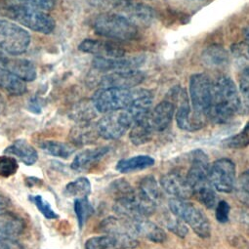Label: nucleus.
I'll return each instance as SVG.
<instances>
[{
    "label": "nucleus",
    "instance_id": "1",
    "mask_svg": "<svg viewBox=\"0 0 249 249\" xmlns=\"http://www.w3.org/2000/svg\"><path fill=\"white\" fill-rule=\"evenodd\" d=\"M240 108V96L234 82L227 75L219 76L213 83V99L208 119L216 123H225Z\"/></svg>",
    "mask_w": 249,
    "mask_h": 249
},
{
    "label": "nucleus",
    "instance_id": "2",
    "mask_svg": "<svg viewBox=\"0 0 249 249\" xmlns=\"http://www.w3.org/2000/svg\"><path fill=\"white\" fill-rule=\"evenodd\" d=\"M0 13L36 33L48 35L55 29L54 19L44 11L17 5L0 6Z\"/></svg>",
    "mask_w": 249,
    "mask_h": 249
},
{
    "label": "nucleus",
    "instance_id": "3",
    "mask_svg": "<svg viewBox=\"0 0 249 249\" xmlns=\"http://www.w3.org/2000/svg\"><path fill=\"white\" fill-rule=\"evenodd\" d=\"M97 35L115 40H133L138 36V29L119 14H104L94 23Z\"/></svg>",
    "mask_w": 249,
    "mask_h": 249
},
{
    "label": "nucleus",
    "instance_id": "4",
    "mask_svg": "<svg viewBox=\"0 0 249 249\" xmlns=\"http://www.w3.org/2000/svg\"><path fill=\"white\" fill-rule=\"evenodd\" d=\"M170 211L182 219L185 224L192 228L196 234L201 238H207L211 234V224L207 216L195 204L181 198L169 200Z\"/></svg>",
    "mask_w": 249,
    "mask_h": 249
},
{
    "label": "nucleus",
    "instance_id": "5",
    "mask_svg": "<svg viewBox=\"0 0 249 249\" xmlns=\"http://www.w3.org/2000/svg\"><path fill=\"white\" fill-rule=\"evenodd\" d=\"M31 44L30 34L15 23L0 21V50L10 54L25 53Z\"/></svg>",
    "mask_w": 249,
    "mask_h": 249
},
{
    "label": "nucleus",
    "instance_id": "6",
    "mask_svg": "<svg viewBox=\"0 0 249 249\" xmlns=\"http://www.w3.org/2000/svg\"><path fill=\"white\" fill-rule=\"evenodd\" d=\"M213 99V83L203 73H196L190 79V102L193 109L208 119Z\"/></svg>",
    "mask_w": 249,
    "mask_h": 249
},
{
    "label": "nucleus",
    "instance_id": "7",
    "mask_svg": "<svg viewBox=\"0 0 249 249\" xmlns=\"http://www.w3.org/2000/svg\"><path fill=\"white\" fill-rule=\"evenodd\" d=\"M131 100V89L119 88H100L95 92L92 98V102L98 112L103 113L125 109Z\"/></svg>",
    "mask_w": 249,
    "mask_h": 249
},
{
    "label": "nucleus",
    "instance_id": "8",
    "mask_svg": "<svg viewBox=\"0 0 249 249\" xmlns=\"http://www.w3.org/2000/svg\"><path fill=\"white\" fill-rule=\"evenodd\" d=\"M99 136L106 140H117L132 126V120L125 109L106 113L96 124Z\"/></svg>",
    "mask_w": 249,
    "mask_h": 249
},
{
    "label": "nucleus",
    "instance_id": "9",
    "mask_svg": "<svg viewBox=\"0 0 249 249\" xmlns=\"http://www.w3.org/2000/svg\"><path fill=\"white\" fill-rule=\"evenodd\" d=\"M208 178L214 190L224 194L231 193L236 181L234 162L229 159L216 160L209 169Z\"/></svg>",
    "mask_w": 249,
    "mask_h": 249
},
{
    "label": "nucleus",
    "instance_id": "10",
    "mask_svg": "<svg viewBox=\"0 0 249 249\" xmlns=\"http://www.w3.org/2000/svg\"><path fill=\"white\" fill-rule=\"evenodd\" d=\"M178 126L185 131L194 132L205 126L207 118L195 111L186 92H180V104L176 112Z\"/></svg>",
    "mask_w": 249,
    "mask_h": 249
},
{
    "label": "nucleus",
    "instance_id": "11",
    "mask_svg": "<svg viewBox=\"0 0 249 249\" xmlns=\"http://www.w3.org/2000/svg\"><path fill=\"white\" fill-rule=\"evenodd\" d=\"M145 80V74L134 69L112 71L102 77L101 88H119L131 89L140 85Z\"/></svg>",
    "mask_w": 249,
    "mask_h": 249
},
{
    "label": "nucleus",
    "instance_id": "12",
    "mask_svg": "<svg viewBox=\"0 0 249 249\" xmlns=\"http://www.w3.org/2000/svg\"><path fill=\"white\" fill-rule=\"evenodd\" d=\"M209 169L210 167L206 154L201 150L194 151L191 157V167L186 176L192 191L210 183L208 178Z\"/></svg>",
    "mask_w": 249,
    "mask_h": 249
},
{
    "label": "nucleus",
    "instance_id": "13",
    "mask_svg": "<svg viewBox=\"0 0 249 249\" xmlns=\"http://www.w3.org/2000/svg\"><path fill=\"white\" fill-rule=\"evenodd\" d=\"M135 237L123 234H104L86 240L85 249H133L137 247Z\"/></svg>",
    "mask_w": 249,
    "mask_h": 249
},
{
    "label": "nucleus",
    "instance_id": "14",
    "mask_svg": "<svg viewBox=\"0 0 249 249\" xmlns=\"http://www.w3.org/2000/svg\"><path fill=\"white\" fill-rule=\"evenodd\" d=\"M78 49L98 58H122L125 56V50L119 44L105 40L88 38L79 44Z\"/></svg>",
    "mask_w": 249,
    "mask_h": 249
},
{
    "label": "nucleus",
    "instance_id": "15",
    "mask_svg": "<svg viewBox=\"0 0 249 249\" xmlns=\"http://www.w3.org/2000/svg\"><path fill=\"white\" fill-rule=\"evenodd\" d=\"M154 101V95L147 89L132 90V100L129 106L125 108L132 124L140 119L149 116Z\"/></svg>",
    "mask_w": 249,
    "mask_h": 249
},
{
    "label": "nucleus",
    "instance_id": "16",
    "mask_svg": "<svg viewBox=\"0 0 249 249\" xmlns=\"http://www.w3.org/2000/svg\"><path fill=\"white\" fill-rule=\"evenodd\" d=\"M161 188L176 198L188 199L193 196V191L186 179L180 172L171 171L160 178Z\"/></svg>",
    "mask_w": 249,
    "mask_h": 249
},
{
    "label": "nucleus",
    "instance_id": "17",
    "mask_svg": "<svg viewBox=\"0 0 249 249\" xmlns=\"http://www.w3.org/2000/svg\"><path fill=\"white\" fill-rule=\"evenodd\" d=\"M175 113V106L171 101L160 103L149 114V120L155 132L166 130L171 124Z\"/></svg>",
    "mask_w": 249,
    "mask_h": 249
},
{
    "label": "nucleus",
    "instance_id": "18",
    "mask_svg": "<svg viewBox=\"0 0 249 249\" xmlns=\"http://www.w3.org/2000/svg\"><path fill=\"white\" fill-rule=\"evenodd\" d=\"M121 16L126 18L133 25L146 26L149 25L155 18L154 10L141 3H124L119 6ZM137 27V26H136Z\"/></svg>",
    "mask_w": 249,
    "mask_h": 249
},
{
    "label": "nucleus",
    "instance_id": "19",
    "mask_svg": "<svg viewBox=\"0 0 249 249\" xmlns=\"http://www.w3.org/2000/svg\"><path fill=\"white\" fill-rule=\"evenodd\" d=\"M143 63L142 58H98L93 61L95 69L101 71H118L125 70H134Z\"/></svg>",
    "mask_w": 249,
    "mask_h": 249
},
{
    "label": "nucleus",
    "instance_id": "20",
    "mask_svg": "<svg viewBox=\"0 0 249 249\" xmlns=\"http://www.w3.org/2000/svg\"><path fill=\"white\" fill-rule=\"evenodd\" d=\"M99 231L106 234H123L136 236L134 221L123 217H107L99 225Z\"/></svg>",
    "mask_w": 249,
    "mask_h": 249
},
{
    "label": "nucleus",
    "instance_id": "21",
    "mask_svg": "<svg viewBox=\"0 0 249 249\" xmlns=\"http://www.w3.org/2000/svg\"><path fill=\"white\" fill-rule=\"evenodd\" d=\"M23 81H34L36 78V69L33 62L27 59L8 57L2 67Z\"/></svg>",
    "mask_w": 249,
    "mask_h": 249
},
{
    "label": "nucleus",
    "instance_id": "22",
    "mask_svg": "<svg viewBox=\"0 0 249 249\" xmlns=\"http://www.w3.org/2000/svg\"><path fill=\"white\" fill-rule=\"evenodd\" d=\"M108 152V147H101L82 151L74 158L71 167L75 171H87L91 169L97 162H99Z\"/></svg>",
    "mask_w": 249,
    "mask_h": 249
},
{
    "label": "nucleus",
    "instance_id": "23",
    "mask_svg": "<svg viewBox=\"0 0 249 249\" xmlns=\"http://www.w3.org/2000/svg\"><path fill=\"white\" fill-rule=\"evenodd\" d=\"M4 153L9 156H13L28 166L34 165L38 160V154L36 150L24 139L16 140L11 146H9Z\"/></svg>",
    "mask_w": 249,
    "mask_h": 249
},
{
    "label": "nucleus",
    "instance_id": "24",
    "mask_svg": "<svg viewBox=\"0 0 249 249\" xmlns=\"http://www.w3.org/2000/svg\"><path fill=\"white\" fill-rule=\"evenodd\" d=\"M136 235L145 237L152 242L162 243L167 239L166 232L162 228L147 218L134 221Z\"/></svg>",
    "mask_w": 249,
    "mask_h": 249
},
{
    "label": "nucleus",
    "instance_id": "25",
    "mask_svg": "<svg viewBox=\"0 0 249 249\" xmlns=\"http://www.w3.org/2000/svg\"><path fill=\"white\" fill-rule=\"evenodd\" d=\"M26 224L22 218L10 212H0V237L13 238L23 232Z\"/></svg>",
    "mask_w": 249,
    "mask_h": 249
},
{
    "label": "nucleus",
    "instance_id": "26",
    "mask_svg": "<svg viewBox=\"0 0 249 249\" xmlns=\"http://www.w3.org/2000/svg\"><path fill=\"white\" fill-rule=\"evenodd\" d=\"M136 192L143 200L155 205L156 207L162 199L161 189L153 176H147L143 178L140 181L138 190Z\"/></svg>",
    "mask_w": 249,
    "mask_h": 249
},
{
    "label": "nucleus",
    "instance_id": "27",
    "mask_svg": "<svg viewBox=\"0 0 249 249\" xmlns=\"http://www.w3.org/2000/svg\"><path fill=\"white\" fill-rule=\"evenodd\" d=\"M98 137L100 136L96 124H92L91 122L78 123V125L73 127L71 131V138L72 142L78 146L93 144L96 142Z\"/></svg>",
    "mask_w": 249,
    "mask_h": 249
},
{
    "label": "nucleus",
    "instance_id": "28",
    "mask_svg": "<svg viewBox=\"0 0 249 249\" xmlns=\"http://www.w3.org/2000/svg\"><path fill=\"white\" fill-rule=\"evenodd\" d=\"M154 129L151 125L149 116L135 121L129 133V138L135 146H141L150 142L154 135Z\"/></svg>",
    "mask_w": 249,
    "mask_h": 249
},
{
    "label": "nucleus",
    "instance_id": "29",
    "mask_svg": "<svg viewBox=\"0 0 249 249\" xmlns=\"http://www.w3.org/2000/svg\"><path fill=\"white\" fill-rule=\"evenodd\" d=\"M154 165L155 160L152 157L141 155L119 160L116 164V170L120 173H132L150 168Z\"/></svg>",
    "mask_w": 249,
    "mask_h": 249
},
{
    "label": "nucleus",
    "instance_id": "30",
    "mask_svg": "<svg viewBox=\"0 0 249 249\" xmlns=\"http://www.w3.org/2000/svg\"><path fill=\"white\" fill-rule=\"evenodd\" d=\"M0 89L15 96H21L27 92L25 81L3 68H0Z\"/></svg>",
    "mask_w": 249,
    "mask_h": 249
},
{
    "label": "nucleus",
    "instance_id": "31",
    "mask_svg": "<svg viewBox=\"0 0 249 249\" xmlns=\"http://www.w3.org/2000/svg\"><path fill=\"white\" fill-rule=\"evenodd\" d=\"M202 62L208 68L219 69L224 68L229 64V53L219 45L209 46L202 53Z\"/></svg>",
    "mask_w": 249,
    "mask_h": 249
},
{
    "label": "nucleus",
    "instance_id": "32",
    "mask_svg": "<svg viewBox=\"0 0 249 249\" xmlns=\"http://www.w3.org/2000/svg\"><path fill=\"white\" fill-rule=\"evenodd\" d=\"M40 147L46 154L66 160L69 159L75 152V149L71 145L54 140L44 141L41 143Z\"/></svg>",
    "mask_w": 249,
    "mask_h": 249
},
{
    "label": "nucleus",
    "instance_id": "33",
    "mask_svg": "<svg viewBox=\"0 0 249 249\" xmlns=\"http://www.w3.org/2000/svg\"><path fill=\"white\" fill-rule=\"evenodd\" d=\"M91 193V183L87 178L80 177L69 183L65 190L64 195L69 197H87Z\"/></svg>",
    "mask_w": 249,
    "mask_h": 249
},
{
    "label": "nucleus",
    "instance_id": "34",
    "mask_svg": "<svg viewBox=\"0 0 249 249\" xmlns=\"http://www.w3.org/2000/svg\"><path fill=\"white\" fill-rule=\"evenodd\" d=\"M96 109L92 100L91 101H81L71 110V116L78 123L90 122L97 114Z\"/></svg>",
    "mask_w": 249,
    "mask_h": 249
},
{
    "label": "nucleus",
    "instance_id": "35",
    "mask_svg": "<svg viewBox=\"0 0 249 249\" xmlns=\"http://www.w3.org/2000/svg\"><path fill=\"white\" fill-rule=\"evenodd\" d=\"M193 196L206 208L213 209L217 204V196L210 183L202 185L193 191Z\"/></svg>",
    "mask_w": 249,
    "mask_h": 249
},
{
    "label": "nucleus",
    "instance_id": "36",
    "mask_svg": "<svg viewBox=\"0 0 249 249\" xmlns=\"http://www.w3.org/2000/svg\"><path fill=\"white\" fill-rule=\"evenodd\" d=\"M161 220L163 225L174 234L180 237H185L188 234L189 230L185 222L176 215H174L171 211L169 213H165L162 216Z\"/></svg>",
    "mask_w": 249,
    "mask_h": 249
},
{
    "label": "nucleus",
    "instance_id": "37",
    "mask_svg": "<svg viewBox=\"0 0 249 249\" xmlns=\"http://www.w3.org/2000/svg\"><path fill=\"white\" fill-rule=\"evenodd\" d=\"M233 191L236 198L249 208V169L242 172L236 179Z\"/></svg>",
    "mask_w": 249,
    "mask_h": 249
},
{
    "label": "nucleus",
    "instance_id": "38",
    "mask_svg": "<svg viewBox=\"0 0 249 249\" xmlns=\"http://www.w3.org/2000/svg\"><path fill=\"white\" fill-rule=\"evenodd\" d=\"M4 2L5 5H17L40 11H48L53 9L56 0H4Z\"/></svg>",
    "mask_w": 249,
    "mask_h": 249
},
{
    "label": "nucleus",
    "instance_id": "39",
    "mask_svg": "<svg viewBox=\"0 0 249 249\" xmlns=\"http://www.w3.org/2000/svg\"><path fill=\"white\" fill-rule=\"evenodd\" d=\"M109 191L115 199L131 198L136 195V190H134L132 186L124 179H118L114 181L110 185Z\"/></svg>",
    "mask_w": 249,
    "mask_h": 249
},
{
    "label": "nucleus",
    "instance_id": "40",
    "mask_svg": "<svg viewBox=\"0 0 249 249\" xmlns=\"http://www.w3.org/2000/svg\"><path fill=\"white\" fill-rule=\"evenodd\" d=\"M224 145L229 149L233 150H241L249 146V122L245 124V126L242 128V130L227 139L224 143Z\"/></svg>",
    "mask_w": 249,
    "mask_h": 249
},
{
    "label": "nucleus",
    "instance_id": "41",
    "mask_svg": "<svg viewBox=\"0 0 249 249\" xmlns=\"http://www.w3.org/2000/svg\"><path fill=\"white\" fill-rule=\"evenodd\" d=\"M94 209L87 197L76 198L74 200V212L77 217L79 228L82 229L87 219L92 215Z\"/></svg>",
    "mask_w": 249,
    "mask_h": 249
},
{
    "label": "nucleus",
    "instance_id": "42",
    "mask_svg": "<svg viewBox=\"0 0 249 249\" xmlns=\"http://www.w3.org/2000/svg\"><path fill=\"white\" fill-rule=\"evenodd\" d=\"M19 169L18 161L10 156L0 157V177L8 178L16 174Z\"/></svg>",
    "mask_w": 249,
    "mask_h": 249
},
{
    "label": "nucleus",
    "instance_id": "43",
    "mask_svg": "<svg viewBox=\"0 0 249 249\" xmlns=\"http://www.w3.org/2000/svg\"><path fill=\"white\" fill-rule=\"evenodd\" d=\"M31 200L35 203V205L37 207V209L40 211V213L49 220L57 219L59 218V215L53 210L50 203L46 201L41 196H32Z\"/></svg>",
    "mask_w": 249,
    "mask_h": 249
},
{
    "label": "nucleus",
    "instance_id": "44",
    "mask_svg": "<svg viewBox=\"0 0 249 249\" xmlns=\"http://www.w3.org/2000/svg\"><path fill=\"white\" fill-rule=\"evenodd\" d=\"M216 211H215V217L216 220L222 224L227 223L230 219V212H231V206L230 204L222 200L216 204Z\"/></svg>",
    "mask_w": 249,
    "mask_h": 249
},
{
    "label": "nucleus",
    "instance_id": "45",
    "mask_svg": "<svg viewBox=\"0 0 249 249\" xmlns=\"http://www.w3.org/2000/svg\"><path fill=\"white\" fill-rule=\"evenodd\" d=\"M239 90L249 105V68L244 69L239 74Z\"/></svg>",
    "mask_w": 249,
    "mask_h": 249
},
{
    "label": "nucleus",
    "instance_id": "46",
    "mask_svg": "<svg viewBox=\"0 0 249 249\" xmlns=\"http://www.w3.org/2000/svg\"><path fill=\"white\" fill-rule=\"evenodd\" d=\"M229 242L231 245L235 247L236 249H249L248 241L241 235L232 234L229 236Z\"/></svg>",
    "mask_w": 249,
    "mask_h": 249
},
{
    "label": "nucleus",
    "instance_id": "47",
    "mask_svg": "<svg viewBox=\"0 0 249 249\" xmlns=\"http://www.w3.org/2000/svg\"><path fill=\"white\" fill-rule=\"evenodd\" d=\"M0 249H25V247L14 238L0 237Z\"/></svg>",
    "mask_w": 249,
    "mask_h": 249
},
{
    "label": "nucleus",
    "instance_id": "48",
    "mask_svg": "<svg viewBox=\"0 0 249 249\" xmlns=\"http://www.w3.org/2000/svg\"><path fill=\"white\" fill-rule=\"evenodd\" d=\"M239 222L242 225L243 229L249 232V212H242L239 215Z\"/></svg>",
    "mask_w": 249,
    "mask_h": 249
},
{
    "label": "nucleus",
    "instance_id": "49",
    "mask_svg": "<svg viewBox=\"0 0 249 249\" xmlns=\"http://www.w3.org/2000/svg\"><path fill=\"white\" fill-rule=\"evenodd\" d=\"M30 109L35 112V113H39L41 112V106L39 104V102L36 99H32V101L30 102Z\"/></svg>",
    "mask_w": 249,
    "mask_h": 249
},
{
    "label": "nucleus",
    "instance_id": "50",
    "mask_svg": "<svg viewBox=\"0 0 249 249\" xmlns=\"http://www.w3.org/2000/svg\"><path fill=\"white\" fill-rule=\"evenodd\" d=\"M9 204H10L9 198L5 195H3L1 192H0V211L7 208L9 206Z\"/></svg>",
    "mask_w": 249,
    "mask_h": 249
},
{
    "label": "nucleus",
    "instance_id": "51",
    "mask_svg": "<svg viewBox=\"0 0 249 249\" xmlns=\"http://www.w3.org/2000/svg\"><path fill=\"white\" fill-rule=\"evenodd\" d=\"M244 39H245V45H246V48H247V52H248V55H249V27H247L245 30H244Z\"/></svg>",
    "mask_w": 249,
    "mask_h": 249
},
{
    "label": "nucleus",
    "instance_id": "52",
    "mask_svg": "<svg viewBox=\"0 0 249 249\" xmlns=\"http://www.w3.org/2000/svg\"><path fill=\"white\" fill-rule=\"evenodd\" d=\"M6 57H7V56H5L4 52L0 50V68L2 67V65H3V63H4V61H5V59H6Z\"/></svg>",
    "mask_w": 249,
    "mask_h": 249
},
{
    "label": "nucleus",
    "instance_id": "53",
    "mask_svg": "<svg viewBox=\"0 0 249 249\" xmlns=\"http://www.w3.org/2000/svg\"><path fill=\"white\" fill-rule=\"evenodd\" d=\"M1 105H2V98L0 97V107H1Z\"/></svg>",
    "mask_w": 249,
    "mask_h": 249
}]
</instances>
